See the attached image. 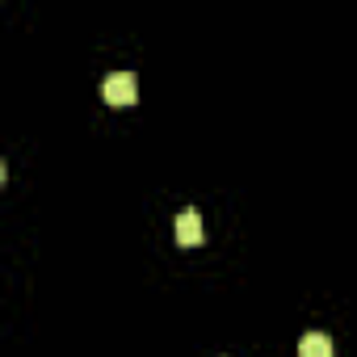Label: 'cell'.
I'll use <instances>...</instances> for the list:
<instances>
[{
    "label": "cell",
    "mask_w": 357,
    "mask_h": 357,
    "mask_svg": "<svg viewBox=\"0 0 357 357\" xmlns=\"http://www.w3.org/2000/svg\"><path fill=\"white\" fill-rule=\"evenodd\" d=\"M101 97H105L109 105H135V101H139V80H135V72H114V76H105Z\"/></svg>",
    "instance_id": "6da1fadb"
},
{
    "label": "cell",
    "mask_w": 357,
    "mask_h": 357,
    "mask_svg": "<svg viewBox=\"0 0 357 357\" xmlns=\"http://www.w3.org/2000/svg\"><path fill=\"white\" fill-rule=\"evenodd\" d=\"M202 240H206L202 215L198 211H181V219H176V244H181V248H198Z\"/></svg>",
    "instance_id": "7a4b0ae2"
},
{
    "label": "cell",
    "mask_w": 357,
    "mask_h": 357,
    "mask_svg": "<svg viewBox=\"0 0 357 357\" xmlns=\"http://www.w3.org/2000/svg\"><path fill=\"white\" fill-rule=\"evenodd\" d=\"M298 357H336V349H332V340L324 332H307L298 340Z\"/></svg>",
    "instance_id": "3957f363"
}]
</instances>
